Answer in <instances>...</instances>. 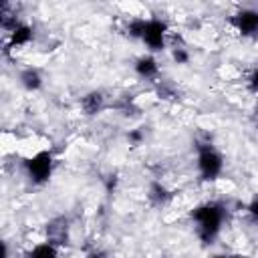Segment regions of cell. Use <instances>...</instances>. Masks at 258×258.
<instances>
[{
  "mask_svg": "<svg viewBox=\"0 0 258 258\" xmlns=\"http://www.w3.org/2000/svg\"><path fill=\"white\" fill-rule=\"evenodd\" d=\"M224 169V157L212 145H200L198 151V171L202 179H216Z\"/></svg>",
  "mask_w": 258,
  "mask_h": 258,
  "instance_id": "2",
  "label": "cell"
},
{
  "mask_svg": "<svg viewBox=\"0 0 258 258\" xmlns=\"http://www.w3.org/2000/svg\"><path fill=\"white\" fill-rule=\"evenodd\" d=\"M93 258H105V256H103V254H95Z\"/></svg>",
  "mask_w": 258,
  "mask_h": 258,
  "instance_id": "19",
  "label": "cell"
},
{
  "mask_svg": "<svg viewBox=\"0 0 258 258\" xmlns=\"http://www.w3.org/2000/svg\"><path fill=\"white\" fill-rule=\"evenodd\" d=\"M26 258H58V246L50 242H40L26 254Z\"/></svg>",
  "mask_w": 258,
  "mask_h": 258,
  "instance_id": "12",
  "label": "cell"
},
{
  "mask_svg": "<svg viewBox=\"0 0 258 258\" xmlns=\"http://www.w3.org/2000/svg\"><path fill=\"white\" fill-rule=\"evenodd\" d=\"M145 22H147V18H131L129 24H127V34L131 38H139L141 40L143 30H145Z\"/></svg>",
  "mask_w": 258,
  "mask_h": 258,
  "instance_id": "13",
  "label": "cell"
},
{
  "mask_svg": "<svg viewBox=\"0 0 258 258\" xmlns=\"http://www.w3.org/2000/svg\"><path fill=\"white\" fill-rule=\"evenodd\" d=\"M26 171H28V177L34 181V183H44L48 181V177L52 175V167H54V161H52V153L42 149L38 153H34L32 157L26 159Z\"/></svg>",
  "mask_w": 258,
  "mask_h": 258,
  "instance_id": "3",
  "label": "cell"
},
{
  "mask_svg": "<svg viewBox=\"0 0 258 258\" xmlns=\"http://www.w3.org/2000/svg\"><path fill=\"white\" fill-rule=\"evenodd\" d=\"M250 89L258 91V69H254V73L250 75Z\"/></svg>",
  "mask_w": 258,
  "mask_h": 258,
  "instance_id": "17",
  "label": "cell"
},
{
  "mask_svg": "<svg viewBox=\"0 0 258 258\" xmlns=\"http://www.w3.org/2000/svg\"><path fill=\"white\" fill-rule=\"evenodd\" d=\"M224 216H226L224 208L216 202L202 204L191 212V220L196 222V230H198V236L202 242L210 244L218 238L222 224H224Z\"/></svg>",
  "mask_w": 258,
  "mask_h": 258,
  "instance_id": "1",
  "label": "cell"
},
{
  "mask_svg": "<svg viewBox=\"0 0 258 258\" xmlns=\"http://www.w3.org/2000/svg\"><path fill=\"white\" fill-rule=\"evenodd\" d=\"M103 107H105V97L101 91H89L81 99V109L85 115H97Z\"/></svg>",
  "mask_w": 258,
  "mask_h": 258,
  "instance_id": "8",
  "label": "cell"
},
{
  "mask_svg": "<svg viewBox=\"0 0 258 258\" xmlns=\"http://www.w3.org/2000/svg\"><path fill=\"white\" fill-rule=\"evenodd\" d=\"M18 81H20V85L26 89V91H38L40 87H42V75H40V71L38 69H34V67H26V69H22L20 71V75H18Z\"/></svg>",
  "mask_w": 258,
  "mask_h": 258,
  "instance_id": "9",
  "label": "cell"
},
{
  "mask_svg": "<svg viewBox=\"0 0 258 258\" xmlns=\"http://www.w3.org/2000/svg\"><path fill=\"white\" fill-rule=\"evenodd\" d=\"M46 242L54 246H62L69 242V220L64 216H56L46 224Z\"/></svg>",
  "mask_w": 258,
  "mask_h": 258,
  "instance_id": "6",
  "label": "cell"
},
{
  "mask_svg": "<svg viewBox=\"0 0 258 258\" xmlns=\"http://www.w3.org/2000/svg\"><path fill=\"white\" fill-rule=\"evenodd\" d=\"M212 258H238V256H230V254H216Z\"/></svg>",
  "mask_w": 258,
  "mask_h": 258,
  "instance_id": "18",
  "label": "cell"
},
{
  "mask_svg": "<svg viewBox=\"0 0 258 258\" xmlns=\"http://www.w3.org/2000/svg\"><path fill=\"white\" fill-rule=\"evenodd\" d=\"M246 212H248V216H250L254 222H258V196H254V198L250 200V204L246 206Z\"/></svg>",
  "mask_w": 258,
  "mask_h": 258,
  "instance_id": "16",
  "label": "cell"
},
{
  "mask_svg": "<svg viewBox=\"0 0 258 258\" xmlns=\"http://www.w3.org/2000/svg\"><path fill=\"white\" fill-rule=\"evenodd\" d=\"M143 139H145V135H143L141 129H131V131L127 133V141H129L131 145H141Z\"/></svg>",
  "mask_w": 258,
  "mask_h": 258,
  "instance_id": "15",
  "label": "cell"
},
{
  "mask_svg": "<svg viewBox=\"0 0 258 258\" xmlns=\"http://www.w3.org/2000/svg\"><path fill=\"white\" fill-rule=\"evenodd\" d=\"M32 36H34L32 26L20 22V24L10 32V46H12V48H14V46H24V44H28V42L32 40Z\"/></svg>",
  "mask_w": 258,
  "mask_h": 258,
  "instance_id": "11",
  "label": "cell"
},
{
  "mask_svg": "<svg viewBox=\"0 0 258 258\" xmlns=\"http://www.w3.org/2000/svg\"><path fill=\"white\" fill-rule=\"evenodd\" d=\"M147 198L153 206H165L169 200H171V191L161 183V181H151L149 183V191H147Z\"/></svg>",
  "mask_w": 258,
  "mask_h": 258,
  "instance_id": "10",
  "label": "cell"
},
{
  "mask_svg": "<svg viewBox=\"0 0 258 258\" xmlns=\"http://www.w3.org/2000/svg\"><path fill=\"white\" fill-rule=\"evenodd\" d=\"M171 58H173L177 64H185V62H189V52H187V48H183V46H173V48H171Z\"/></svg>",
  "mask_w": 258,
  "mask_h": 258,
  "instance_id": "14",
  "label": "cell"
},
{
  "mask_svg": "<svg viewBox=\"0 0 258 258\" xmlns=\"http://www.w3.org/2000/svg\"><path fill=\"white\" fill-rule=\"evenodd\" d=\"M141 40L151 52L163 50L167 44V22L161 18H147Z\"/></svg>",
  "mask_w": 258,
  "mask_h": 258,
  "instance_id": "4",
  "label": "cell"
},
{
  "mask_svg": "<svg viewBox=\"0 0 258 258\" xmlns=\"http://www.w3.org/2000/svg\"><path fill=\"white\" fill-rule=\"evenodd\" d=\"M135 73H137V77H141V79H145V81H153L157 75H159V64H157V60H155V56L153 54H143V56H139L137 60H135Z\"/></svg>",
  "mask_w": 258,
  "mask_h": 258,
  "instance_id": "7",
  "label": "cell"
},
{
  "mask_svg": "<svg viewBox=\"0 0 258 258\" xmlns=\"http://www.w3.org/2000/svg\"><path fill=\"white\" fill-rule=\"evenodd\" d=\"M232 24L242 36H256L258 34V10L244 8L236 12L232 16Z\"/></svg>",
  "mask_w": 258,
  "mask_h": 258,
  "instance_id": "5",
  "label": "cell"
}]
</instances>
